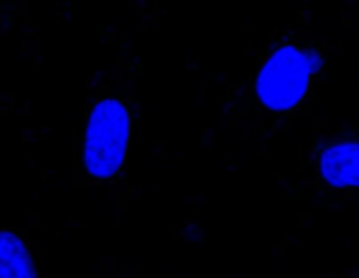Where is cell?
<instances>
[{
  "instance_id": "obj_1",
  "label": "cell",
  "mask_w": 359,
  "mask_h": 278,
  "mask_svg": "<svg viewBox=\"0 0 359 278\" xmlns=\"http://www.w3.org/2000/svg\"><path fill=\"white\" fill-rule=\"evenodd\" d=\"M130 110L123 100L103 98L90 108L83 132V169L93 179H113L125 164L130 146Z\"/></svg>"
},
{
  "instance_id": "obj_2",
  "label": "cell",
  "mask_w": 359,
  "mask_h": 278,
  "mask_svg": "<svg viewBox=\"0 0 359 278\" xmlns=\"http://www.w3.org/2000/svg\"><path fill=\"white\" fill-rule=\"evenodd\" d=\"M323 59L298 47H281L266 59L257 78V95L269 110H291L303 100Z\"/></svg>"
},
{
  "instance_id": "obj_3",
  "label": "cell",
  "mask_w": 359,
  "mask_h": 278,
  "mask_svg": "<svg viewBox=\"0 0 359 278\" xmlns=\"http://www.w3.org/2000/svg\"><path fill=\"white\" fill-rule=\"evenodd\" d=\"M320 174L335 188L359 186V141H340L323 151Z\"/></svg>"
},
{
  "instance_id": "obj_4",
  "label": "cell",
  "mask_w": 359,
  "mask_h": 278,
  "mask_svg": "<svg viewBox=\"0 0 359 278\" xmlns=\"http://www.w3.org/2000/svg\"><path fill=\"white\" fill-rule=\"evenodd\" d=\"M0 278H39L29 246L13 230H0Z\"/></svg>"
}]
</instances>
